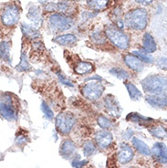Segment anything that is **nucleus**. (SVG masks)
Segmentation results:
<instances>
[{"mask_svg": "<svg viewBox=\"0 0 167 168\" xmlns=\"http://www.w3.org/2000/svg\"><path fill=\"white\" fill-rule=\"evenodd\" d=\"M148 12L145 8H138L129 11L124 17L125 25L132 30L142 31L148 25Z\"/></svg>", "mask_w": 167, "mask_h": 168, "instance_id": "obj_1", "label": "nucleus"}, {"mask_svg": "<svg viewBox=\"0 0 167 168\" xmlns=\"http://www.w3.org/2000/svg\"><path fill=\"white\" fill-rule=\"evenodd\" d=\"M142 90L151 95L165 96L166 93V78L161 75H149L142 81Z\"/></svg>", "mask_w": 167, "mask_h": 168, "instance_id": "obj_2", "label": "nucleus"}, {"mask_svg": "<svg viewBox=\"0 0 167 168\" xmlns=\"http://www.w3.org/2000/svg\"><path fill=\"white\" fill-rule=\"evenodd\" d=\"M87 81H90L84 85L81 91L84 97L90 101H96L101 98L105 90V87L102 83V78L100 76H95L94 78L88 79Z\"/></svg>", "mask_w": 167, "mask_h": 168, "instance_id": "obj_3", "label": "nucleus"}, {"mask_svg": "<svg viewBox=\"0 0 167 168\" xmlns=\"http://www.w3.org/2000/svg\"><path fill=\"white\" fill-rule=\"evenodd\" d=\"M105 36L114 46L120 49H127L129 48V37L116 26H108L105 29Z\"/></svg>", "mask_w": 167, "mask_h": 168, "instance_id": "obj_4", "label": "nucleus"}, {"mask_svg": "<svg viewBox=\"0 0 167 168\" xmlns=\"http://www.w3.org/2000/svg\"><path fill=\"white\" fill-rule=\"evenodd\" d=\"M48 24L50 29L55 33H60L72 28L73 20L70 17H67L65 14L54 13L49 16Z\"/></svg>", "mask_w": 167, "mask_h": 168, "instance_id": "obj_5", "label": "nucleus"}, {"mask_svg": "<svg viewBox=\"0 0 167 168\" xmlns=\"http://www.w3.org/2000/svg\"><path fill=\"white\" fill-rule=\"evenodd\" d=\"M76 123V117L72 112H60L55 119L57 130L61 134H69Z\"/></svg>", "mask_w": 167, "mask_h": 168, "instance_id": "obj_6", "label": "nucleus"}, {"mask_svg": "<svg viewBox=\"0 0 167 168\" xmlns=\"http://www.w3.org/2000/svg\"><path fill=\"white\" fill-rule=\"evenodd\" d=\"M19 8L14 4H8L4 8L1 13V21L6 27H13L19 20Z\"/></svg>", "mask_w": 167, "mask_h": 168, "instance_id": "obj_7", "label": "nucleus"}, {"mask_svg": "<svg viewBox=\"0 0 167 168\" xmlns=\"http://www.w3.org/2000/svg\"><path fill=\"white\" fill-rule=\"evenodd\" d=\"M103 103H104V108L105 111L107 112L108 114H110L113 117H119L121 116L122 109L120 103L118 102V100L111 94H108L104 100H103Z\"/></svg>", "mask_w": 167, "mask_h": 168, "instance_id": "obj_8", "label": "nucleus"}, {"mask_svg": "<svg viewBox=\"0 0 167 168\" xmlns=\"http://www.w3.org/2000/svg\"><path fill=\"white\" fill-rule=\"evenodd\" d=\"M134 156V152L130 145L126 143H121L120 149L117 153V160L121 165H125L131 162Z\"/></svg>", "mask_w": 167, "mask_h": 168, "instance_id": "obj_9", "label": "nucleus"}, {"mask_svg": "<svg viewBox=\"0 0 167 168\" xmlns=\"http://www.w3.org/2000/svg\"><path fill=\"white\" fill-rule=\"evenodd\" d=\"M151 154L160 164L166 165V145L164 143H154L153 148L151 150Z\"/></svg>", "mask_w": 167, "mask_h": 168, "instance_id": "obj_10", "label": "nucleus"}, {"mask_svg": "<svg viewBox=\"0 0 167 168\" xmlns=\"http://www.w3.org/2000/svg\"><path fill=\"white\" fill-rule=\"evenodd\" d=\"M95 141L97 145L102 148V149H106L108 148L113 142V136L111 132L107 130L98 132L95 135Z\"/></svg>", "mask_w": 167, "mask_h": 168, "instance_id": "obj_11", "label": "nucleus"}, {"mask_svg": "<svg viewBox=\"0 0 167 168\" xmlns=\"http://www.w3.org/2000/svg\"><path fill=\"white\" fill-rule=\"evenodd\" d=\"M0 115L9 121H15L18 119V113L12 103L0 102Z\"/></svg>", "mask_w": 167, "mask_h": 168, "instance_id": "obj_12", "label": "nucleus"}, {"mask_svg": "<svg viewBox=\"0 0 167 168\" xmlns=\"http://www.w3.org/2000/svg\"><path fill=\"white\" fill-rule=\"evenodd\" d=\"M123 60H124L125 64L135 72H141L144 69L143 63L137 57H135L132 54H126L123 58Z\"/></svg>", "mask_w": 167, "mask_h": 168, "instance_id": "obj_13", "label": "nucleus"}, {"mask_svg": "<svg viewBox=\"0 0 167 168\" xmlns=\"http://www.w3.org/2000/svg\"><path fill=\"white\" fill-rule=\"evenodd\" d=\"M28 19L31 21L32 26L35 28H38L42 25V15L39 8L37 6H31L28 9Z\"/></svg>", "mask_w": 167, "mask_h": 168, "instance_id": "obj_14", "label": "nucleus"}, {"mask_svg": "<svg viewBox=\"0 0 167 168\" xmlns=\"http://www.w3.org/2000/svg\"><path fill=\"white\" fill-rule=\"evenodd\" d=\"M75 152H76V145H75L73 141L68 139L61 143L60 149H59V154L62 157L70 158L74 154Z\"/></svg>", "mask_w": 167, "mask_h": 168, "instance_id": "obj_15", "label": "nucleus"}, {"mask_svg": "<svg viewBox=\"0 0 167 168\" xmlns=\"http://www.w3.org/2000/svg\"><path fill=\"white\" fill-rule=\"evenodd\" d=\"M146 102L153 108L164 109L166 107V96L162 95H148L145 98Z\"/></svg>", "mask_w": 167, "mask_h": 168, "instance_id": "obj_16", "label": "nucleus"}, {"mask_svg": "<svg viewBox=\"0 0 167 168\" xmlns=\"http://www.w3.org/2000/svg\"><path fill=\"white\" fill-rule=\"evenodd\" d=\"M142 48L145 53H153L157 49V44L154 38L148 32L144 33L142 37Z\"/></svg>", "mask_w": 167, "mask_h": 168, "instance_id": "obj_17", "label": "nucleus"}, {"mask_svg": "<svg viewBox=\"0 0 167 168\" xmlns=\"http://www.w3.org/2000/svg\"><path fill=\"white\" fill-rule=\"evenodd\" d=\"M126 120L139 123L140 125H142V126H149V125H151L152 123L154 122L153 119L148 118V117H144V116L141 115L138 112H131L129 115H127Z\"/></svg>", "mask_w": 167, "mask_h": 168, "instance_id": "obj_18", "label": "nucleus"}, {"mask_svg": "<svg viewBox=\"0 0 167 168\" xmlns=\"http://www.w3.org/2000/svg\"><path fill=\"white\" fill-rule=\"evenodd\" d=\"M131 142H132V145L134 146V148L141 154H142L144 156H149L151 154V150L143 141L140 140L139 138H137V137H132Z\"/></svg>", "mask_w": 167, "mask_h": 168, "instance_id": "obj_19", "label": "nucleus"}, {"mask_svg": "<svg viewBox=\"0 0 167 168\" xmlns=\"http://www.w3.org/2000/svg\"><path fill=\"white\" fill-rule=\"evenodd\" d=\"M54 41L61 46H71L78 41V37L73 34H65L55 37Z\"/></svg>", "mask_w": 167, "mask_h": 168, "instance_id": "obj_20", "label": "nucleus"}, {"mask_svg": "<svg viewBox=\"0 0 167 168\" xmlns=\"http://www.w3.org/2000/svg\"><path fill=\"white\" fill-rule=\"evenodd\" d=\"M21 30H22L23 35L26 37H28V38H32L33 39V38H37V37L40 36L37 28L33 27L32 25L26 24L24 22L21 24Z\"/></svg>", "mask_w": 167, "mask_h": 168, "instance_id": "obj_21", "label": "nucleus"}, {"mask_svg": "<svg viewBox=\"0 0 167 168\" xmlns=\"http://www.w3.org/2000/svg\"><path fill=\"white\" fill-rule=\"evenodd\" d=\"M0 59L6 62H11L10 58V42L3 40L0 42Z\"/></svg>", "mask_w": 167, "mask_h": 168, "instance_id": "obj_22", "label": "nucleus"}, {"mask_svg": "<svg viewBox=\"0 0 167 168\" xmlns=\"http://www.w3.org/2000/svg\"><path fill=\"white\" fill-rule=\"evenodd\" d=\"M124 84H125V87H126V89L129 92L131 99L132 101H140L142 98V93L140 92L138 88L135 85H133L131 82H129V81H126Z\"/></svg>", "mask_w": 167, "mask_h": 168, "instance_id": "obj_23", "label": "nucleus"}, {"mask_svg": "<svg viewBox=\"0 0 167 168\" xmlns=\"http://www.w3.org/2000/svg\"><path fill=\"white\" fill-rule=\"evenodd\" d=\"M93 69H94V67L92 63L87 62V61H81L75 67V71L78 74L84 75L92 72Z\"/></svg>", "mask_w": 167, "mask_h": 168, "instance_id": "obj_24", "label": "nucleus"}, {"mask_svg": "<svg viewBox=\"0 0 167 168\" xmlns=\"http://www.w3.org/2000/svg\"><path fill=\"white\" fill-rule=\"evenodd\" d=\"M109 0H87V5L95 11H101L108 7Z\"/></svg>", "mask_w": 167, "mask_h": 168, "instance_id": "obj_25", "label": "nucleus"}, {"mask_svg": "<svg viewBox=\"0 0 167 168\" xmlns=\"http://www.w3.org/2000/svg\"><path fill=\"white\" fill-rule=\"evenodd\" d=\"M110 74L121 81H125L130 78V74L128 73V71L121 68H112L110 70Z\"/></svg>", "mask_w": 167, "mask_h": 168, "instance_id": "obj_26", "label": "nucleus"}, {"mask_svg": "<svg viewBox=\"0 0 167 168\" xmlns=\"http://www.w3.org/2000/svg\"><path fill=\"white\" fill-rule=\"evenodd\" d=\"M97 153V146L92 141H87L83 144V154L85 156L89 157Z\"/></svg>", "mask_w": 167, "mask_h": 168, "instance_id": "obj_27", "label": "nucleus"}, {"mask_svg": "<svg viewBox=\"0 0 167 168\" xmlns=\"http://www.w3.org/2000/svg\"><path fill=\"white\" fill-rule=\"evenodd\" d=\"M150 133L159 139H164L166 137V129L164 126H155V127H151V129H149Z\"/></svg>", "mask_w": 167, "mask_h": 168, "instance_id": "obj_28", "label": "nucleus"}, {"mask_svg": "<svg viewBox=\"0 0 167 168\" xmlns=\"http://www.w3.org/2000/svg\"><path fill=\"white\" fill-rule=\"evenodd\" d=\"M30 69V64L28 62V57L25 52H22V55L20 58V63L16 67V70L19 71H26Z\"/></svg>", "mask_w": 167, "mask_h": 168, "instance_id": "obj_29", "label": "nucleus"}, {"mask_svg": "<svg viewBox=\"0 0 167 168\" xmlns=\"http://www.w3.org/2000/svg\"><path fill=\"white\" fill-rule=\"evenodd\" d=\"M97 122H98L99 126L101 128H102L103 130L111 129V127H112V125H113L112 121L109 118H107L106 116H104V115H100L98 117V119H97Z\"/></svg>", "mask_w": 167, "mask_h": 168, "instance_id": "obj_30", "label": "nucleus"}, {"mask_svg": "<svg viewBox=\"0 0 167 168\" xmlns=\"http://www.w3.org/2000/svg\"><path fill=\"white\" fill-rule=\"evenodd\" d=\"M132 55L137 57L142 62H145V63H153V56L147 55L145 52H142L139 50H134V51H132Z\"/></svg>", "mask_w": 167, "mask_h": 168, "instance_id": "obj_31", "label": "nucleus"}, {"mask_svg": "<svg viewBox=\"0 0 167 168\" xmlns=\"http://www.w3.org/2000/svg\"><path fill=\"white\" fill-rule=\"evenodd\" d=\"M41 110L44 113L45 117L48 120H52L54 118V113H53V111L50 109V107L47 105V103H45V102H42L41 103Z\"/></svg>", "mask_w": 167, "mask_h": 168, "instance_id": "obj_32", "label": "nucleus"}, {"mask_svg": "<svg viewBox=\"0 0 167 168\" xmlns=\"http://www.w3.org/2000/svg\"><path fill=\"white\" fill-rule=\"evenodd\" d=\"M88 163H89L88 160H81V157L78 155V156L71 162V165H72V166L75 168H83L85 165H88Z\"/></svg>", "mask_w": 167, "mask_h": 168, "instance_id": "obj_33", "label": "nucleus"}, {"mask_svg": "<svg viewBox=\"0 0 167 168\" xmlns=\"http://www.w3.org/2000/svg\"><path fill=\"white\" fill-rule=\"evenodd\" d=\"M92 37L93 41H95V42H97V43H99V44L104 43L105 40H106V37L104 36V34L102 33L101 31H99V32H94Z\"/></svg>", "mask_w": 167, "mask_h": 168, "instance_id": "obj_34", "label": "nucleus"}, {"mask_svg": "<svg viewBox=\"0 0 167 168\" xmlns=\"http://www.w3.org/2000/svg\"><path fill=\"white\" fill-rule=\"evenodd\" d=\"M56 74L58 76V80H59V81H60V83L64 84L66 86H70V87H73L74 86V84L72 83L68 78H66L64 75L62 74L61 72H56Z\"/></svg>", "mask_w": 167, "mask_h": 168, "instance_id": "obj_35", "label": "nucleus"}, {"mask_svg": "<svg viewBox=\"0 0 167 168\" xmlns=\"http://www.w3.org/2000/svg\"><path fill=\"white\" fill-rule=\"evenodd\" d=\"M16 144L17 145H23V144H25V143H27V142H28V137H27V135L26 134H20V133H18V135H17V137H16Z\"/></svg>", "mask_w": 167, "mask_h": 168, "instance_id": "obj_36", "label": "nucleus"}, {"mask_svg": "<svg viewBox=\"0 0 167 168\" xmlns=\"http://www.w3.org/2000/svg\"><path fill=\"white\" fill-rule=\"evenodd\" d=\"M157 66L163 70H166V58L165 57H162L157 60Z\"/></svg>", "mask_w": 167, "mask_h": 168, "instance_id": "obj_37", "label": "nucleus"}, {"mask_svg": "<svg viewBox=\"0 0 167 168\" xmlns=\"http://www.w3.org/2000/svg\"><path fill=\"white\" fill-rule=\"evenodd\" d=\"M138 3L143 4V5H150L153 2V0H136Z\"/></svg>", "mask_w": 167, "mask_h": 168, "instance_id": "obj_38", "label": "nucleus"}, {"mask_svg": "<svg viewBox=\"0 0 167 168\" xmlns=\"http://www.w3.org/2000/svg\"><path fill=\"white\" fill-rule=\"evenodd\" d=\"M130 168H137V167H134V166H132V167H130Z\"/></svg>", "mask_w": 167, "mask_h": 168, "instance_id": "obj_39", "label": "nucleus"}]
</instances>
